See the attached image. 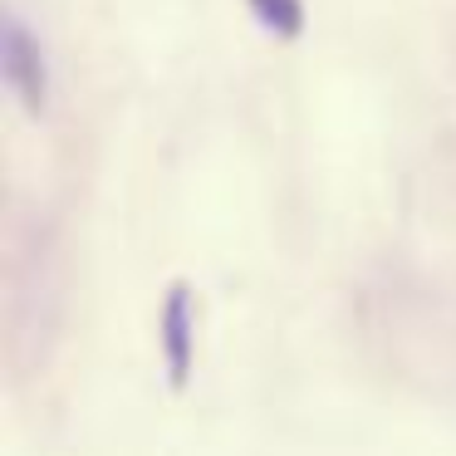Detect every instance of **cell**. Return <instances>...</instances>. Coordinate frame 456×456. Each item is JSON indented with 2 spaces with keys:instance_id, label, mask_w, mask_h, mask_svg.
Here are the masks:
<instances>
[{
  "instance_id": "cell-3",
  "label": "cell",
  "mask_w": 456,
  "mask_h": 456,
  "mask_svg": "<svg viewBox=\"0 0 456 456\" xmlns=\"http://www.w3.org/2000/svg\"><path fill=\"white\" fill-rule=\"evenodd\" d=\"M250 11H256V20L265 25L270 35H280V40H295V35L305 30V0H250Z\"/></svg>"
},
{
  "instance_id": "cell-2",
  "label": "cell",
  "mask_w": 456,
  "mask_h": 456,
  "mask_svg": "<svg viewBox=\"0 0 456 456\" xmlns=\"http://www.w3.org/2000/svg\"><path fill=\"white\" fill-rule=\"evenodd\" d=\"M0 64H5V84L15 89V99L25 103V113L40 118L50 103V69H45V50L20 20H5V40H0Z\"/></svg>"
},
{
  "instance_id": "cell-1",
  "label": "cell",
  "mask_w": 456,
  "mask_h": 456,
  "mask_svg": "<svg viewBox=\"0 0 456 456\" xmlns=\"http://www.w3.org/2000/svg\"><path fill=\"white\" fill-rule=\"evenodd\" d=\"M158 344H162V368H167L172 393H187L191 368H197V295L187 280H172L167 299L158 314Z\"/></svg>"
}]
</instances>
